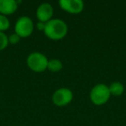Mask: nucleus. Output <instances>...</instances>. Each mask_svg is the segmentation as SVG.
<instances>
[{"label": "nucleus", "mask_w": 126, "mask_h": 126, "mask_svg": "<svg viewBox=\"0 0 126 126\" xmlns=\"http://www.w3.org/2000/svg\"><path fill=\"white\" fill-rule=\"evenodd\" d=\"M18 4L16 0H0V14L8 16L16 11Z\"/></svg>", "instance_id": "obj_8"}, {"label": "nucleus", "mask_w": 126, "mask_h": 126, "mask_svg": "<svg viewBox=\"0 0 126 126\" xmlns=\"http://www.w3.org/2000/svg\"><path fill=\"white\" fill-rule=\"evenodd\" d=\"M54 8L49 3H42L36 9V17L38 21L47 23L52 19Z\"/></svg>", "instance_id": "obj_7"}, {"label": "nucleus", "mask_w": 126, "mask_h": 126, "mask_svg": "<svg viewBox=\"0 0 126 126\" xmlns=\"http://www.w3.org/2000/svg\"><path fill=\"white\" fill-rule=\"evenodd\" d=\"M108 86L110 95H113V96H120L124 92V86L120 81H114Z\"/></svg>", "instance_id": "obj_9"}, {"label": "nucleus", "mask_w": 126, "mask_h": 126, "mask_svg": "<svg viewBox=\"0 0 126 126\" xmlns=\"http://www.w3.org/2000/svg\"><path fill=\"white\" fill-rule=\"evenodd\" d=\"M10 26H11V22L7 16L0 14V31H5L10 28Z\"/></svg>", "instance_id": "obj_11"}, {"label": "nucleus", "mask_w": 126, "mask_h": 126, "mask_svg": "<svg viewBox=\"0 0 126 126\" xmlns=\"http://www.w3.org/2000/svg\"><path fill=\"white\" fill-rule=\"evenodd\" d=\"M35 24L30 16H22L18 17L15 23V33L17 34L21 38H26L31 35L34 31Z\"/></svg>", "instance_id": "obj_4"}, {"label": "nucleus", "mask_w": 126, "mask_h": 126, "mask_svg": "<svg viewBox=\"0 0 126 126\" xmlns=\"http://www.w3.org/2000/svg\"><path fill=\"white\" fill-rule=\"evenodd\" d=\"M45 27H46V23H43V22H40V21H38L36 23L37 30H42V31H44V30H45Z\"/></svg>", "instance_id": "obj_14"}, {"label": "nucleus", "mask_w": 126, "mask_h": 126, "mask_svg": "<svg viewBox=\"0 0 126 126\" xmlns=\"http://www.w3.org/2000/svg\"><path fill=\"white\" fill-rule=\"evenodd\" d=\"M74 98V93L72 90L67 87H61L54 93L52 96V101L56 106H66L72 102Z\"/></svg>", "instance_id": "obj_5"}, {"label": "nucleus", "mask_w": 126, "mask_h": 126, "mask_svg": "<svg viewBox=\"0 0 126 126\" xmlns=\"http://www.w3.org/2000/svg\"><path fill=\"white\" fill-rule=\"evenodd\" d=\"M68 27L64 20L61 18H52L46 23L44 30L46 36L51 40H61L67 35Z\"/></svg>", "instance_id": "obj_1"}, {"label": "nucleus", "mask_w": 126, "mask_h": 126, "mask_svg": "<svg viewBox=\"0 0 126 126\" xmlns=\"http://www.w3.org/2000/svg\"><path fill=\"white\" fill-rule=\"evenodd\" d=\"M60 7L71 14H79L84 10L82 0H60Z\"/></svg>", "instance_id": "obj_6"}, {"label": "nucleus", "mask_w": 126, "mask_h": 126, "mask_svg": "<svg viewBox=\"0 0 126 126\" xmlns=\"http://www.w3.org/2000/svg\"><path fill=\"white\" fill-rule=\"evenodd\" d=\"M63 64L61 62V60L59 59H51L48 60V63H47V69L51 72H60L62 69Z\"/></svg>", "instance_id": "obj_10"}, {"label": "nucleus", "mask_w": 126, "mask_h": 126, "mask_svg": "<svg viewBox=\"0 0 126 126\" xmlns=\"http://www.w3.org/2000/svg\"><path fill=\"white\" fill-rule=\"evenodd\" d=\"M8 44H9L8 36L4 32L0 31V51L5 49L7 47Z\"/></svg>", "instance_id": "obj_12"}, {"label": "nucleus", "mask_w": 126, "mask_h": 126, "mask_svg": "<svg viewBox=\"0 0 126 126\" xmlns=\"http://www.w3.org/2000/svg\"><path fill=\"white\" fill-rule=\"evenodd\" d=\"M29 68L35 73H42L47 69L48 59L41 52H32L28 55L26 60Z\"/></svg>", "instance_id": "obj_2"}, {"label": "nucleus", "mask_w": 126, "mask_h": 126, "mask_svg": "<svg viewBox=\"0 0 126 126\" xmlns=\"http://www.w3.org/2000/svg\"><path fill=\"white\" fill-rule=\"evenodd\" d=\"M110 97L109 86L104 83L97 84L90 92V99L95 105H103L107 103Z\"/></svg>", "instance_id": "obj_3"}, {"label": "nucleus", "mask_w": 126, "mask_h": 126, "mask_svg": "<svg viewBox=\"0 0 126 126\" xmlns=\"http://www.w3.org/2000/svg\"><path fill=\"white\" fill-rule=\"evenodd\" d=\"M8 40H9V43L16 44V43H18V42H20V40H21V37H20L17 34L12 33V34H11V35H9V37H8Z\"/></svg>", "instance_id": "obj_13"}]
</instances>
